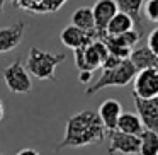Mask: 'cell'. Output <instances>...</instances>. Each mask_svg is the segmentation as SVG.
<instances>
[{"mask_svg": "<svg viewBox=\"0 0 158 155\" xmlns=\"http://www.w3.org/2000/svg\"><path fill=\"white\" fill-rule=\"evenodd\" d=\"M107 130L104 128L97 111H80L73 114L66 121L65 135L61 141L55 147V152H61L63 148H80L89 147V145H97L106 138Z\"/></svg>", "mask_w": 158, "mask_h": 155, "instance_id": "obj_1", "label": "cell"}, {"mask_svg": "<svg viewBox=\"0 0 158 155\" xmlns=\"http://www.w3.org/2000/svg\"><path fill=\"white\" fill-rule=\"evenodd\" d=\"M66 58L65 53H48L39 48H31L26 62V68L32 77L39 80H55V70Z\"/></svg>", "mask_w": 158, "mask_h": 155, "instance_id": "obj_2", "label": "cell"}, {"mask_svg": "<svg viewBox=\"0 0 158 155\" xmlns=\"http://www.w3.org/2000/svg\"><path fill=\"white\" fill-rule=\"evenodd\" d=\"M138 70L134 68V65L131 63V60H123L119 65L112 67V68H106L102 70V75L99 77L95 84H92L90 87H87L85 94L87 96H92V94H97L99 90L107 89V87H124L134 80Z\"/></svg>", "mask_w": 158, "mask_h": 155, "instance_id": "obj_3", "label": "cell"}, {"mask_svg": "<svg viewBox=\"0 0 158 155\" xmlns=\"http://www.w3.org/2000/svg\"><path fill=\"white\" fill-rule=\"evenodd\" d=\"M73 53H75V65L80 72H94L97 68H102L104 62L109 56V50L100 39H95L89 46L75 50Z\"/></svg>", "mask_w": 158, "mask_h": 155, "instance_id": "obj_4", "label": "cell"}, {"mask_svg": "<svg viewBox=\"0 0 158 155\" xmlns=\"http://www.w3.org/2000/svg\"><path fill=\"white\" fill-rule=\"evenodd\" d=\"M2 77H4V82L7 85V89L14 94H27L32 90L31 73L22 65L21 58H17L14 63H10L2 72Z\"/></svg>", "mask_w": 158, "mask_h": 155, "instance_id": "obj_5", "label": "cell"}, {"mask_svg": "<svg viewBox=\"0 0 158 155\" xmlns=\"http://www.w3.org/2000/svg\"><path fill=\"white\" fill-rule=\"evenodd\" d=\"M133 96L139 99H155L158 97V70L148 68L141 70L134 77Z\"/></svg>", "mask_w": 158, "mask_h": 155, "instance_id": "obj_6", "label": "cell"}, {"mask_svg": "<svg viewBox=\"0 0 158 155\" xmlns=\"http://www.w3.org/2000/svg\"><path fill=\"white\" fill-rule=\"evenodd\" d=\"M94 19H95V31H97V39L106 36V29L112 17L119 12L116 0H97L92 7Z\"/></svg>", "mask_w": 158, "mask_h": 155, "instance_id": "obj_7", "label": "cell"}, {"mask_svg": "<svg viewBox=\"0 0 158 155\" xmlns=\"http://www.w3.org/2000/svg\"><path fill=\"white\" fill-rule=\"evenodd\" d=\"M134 106H136L138 116H139L144 130L158 133V97H155V99L134 97Z\"/></svg>", "mask_w": 158, "mask_h": 155, "instance_id": "obj_8", "label": "cell"}, {"mask_svg": "<svg viewBox=\"0 0 158 155\" xmlns=\"http://www.w3.org/2000/svg\"><path fill=\"white\" fill-rule=\"evenodd\" d=\"M109 152L123 155H139V136L126 135L121 131H112L110 133V147Z\"/></svg>", "mask_w": 158, "mask_h": 155, "instance_id": "obj_9", "label": "cell"}, {"mask_svg": "<svg viewBox=\"0 0 158 155\" xmlns=\"http://www.w3.org/2000/svg\"><path fill=\"white\" fill-rule=\"evenodd\" d=\"M97 114H99L104 128H106L109 133H112V131L117 130L119 118H121V114H123V106H121V102L116 99H107L99 106Z\"/></svg>", "mask_w": 158, "mask_h": 155, "instance_id": "obj_10", "label": "cell"}, {"mask_svg": "<svg viewBox=\"0 0 158 155\" xmlns=\"http://www.w3.org/2000/svg\"><path fill=\"white\" fill-rule=\"evenodd\" d=\"M26 31V22L19 21L7 28H0V53H9L21 45Z\"/></svg>", "mask_w": 158, "mask_h": 155, "instance_id": "obj_11", "label": "cell"}, {"mask_svg": "<svg viewBox=\"0 0 158 155\" xmlns=\"http://www.w3.org/2000/svg\"><path fill=\"white\" fill-rule=\"evenodd\" d=\"M60 39H61V43L66 46V48L70 50H80V48H85V46H89L92 41H95V36L94 34H89V32L82 31V29L75 28L73 24L66 26L65 29L61 31V34H60Z\"/></svg>", "mask_w": 158, "mask_h": 155, "instance_id": "obj_12", "label": "cell"}, {"mask_svg": "<svg viewBox=\"0 0 158 155\" xmlns=\"http://www.w3.org/2000/svg\"><path fill=\"white\" fill-rule=\"evenodd\" d=\"M129 60H131V63L134 65V68H136L138 72L148 70V68H156L158 70V56L155 55L148 46L133 50Z\"/></svg>", "mask_w": 158, "mask_h": 155, "instance_id": "obj_13", "label": "cell"}, {"mask_svg": "<svg viewBox=\"0 0 158 155\" xmlns=\"http://www.w3.org/2000/svg\"><path fill=\"white\" fill-rule=\"evenodd\" d=\"M72 24L75 28L82 29V31L94 34L97 38V31H95V19H94V12L92 7H80L72 14Z\"/></svg>", "mask_w": 158, "mask_h": 155, "instance_id": "obj_14", "label": "cell"}, {"mask_svg": "<svg viewBox=\"0 0 158 155\" xmlns=\"http://www.w3.org/2000/svg\"><path fill=\"white\" fill-rule=\"evenodd\" d=\"M134 19L131 17V15L124 14V12H117L116 15L112 17V21L109 22V26H107L106 29V34L107 36H123L126 34V32L133 31L134 28Z\"/></svg>", "mask_w": 158, "mask_h": 155, "instance_id": "obj_15", "label": "cell"}, {"mask_svg": "<svg viewBox=\"0 0 158 155\" xmlns=\"http://www.w3.org/2000/svg\"><path fill=\"white\" fill-rule=\"evenodd\" d=\"M117 131L126 135H133V136H139L144 131V126L141 123L139 116L134 113H123L119 118V124H117Z\"/></svg>", "mask_w": 158, "mask_h": 155, "instance_id": "obj_16", "label": "cell"}, {"mask_svg": "<svg viewBox=\"0 0 158 155\" xmlns=\"http://www.w3.org/2000/svg\"><path fill=\"white\" fill-rule=\"evenodd\" d=\"M139 155H158V133L144 130L139 135Z\"/></svg>", "mask_w": 158, "mask_h": 155, "instance_id": "obj_17", "label": "cell"}, {"mask_svg": "<svg viewBox=\"0 0 158 155\" xmlns=\"http://www.w3.org/2000/svg\"><path fill=\"white\" fill-rule=\"evenodd\" d=\"M144 2L146 0H116L117 9L124 14L131 15L134 19V22H139V15L144 7Z\"/></svg>", "mask_w": 158, "mask_h": 155, "instance_id": "obj_18", "label": "cell"}, {"mask_svg": "<svg viewBox=\"0 0 158 155\" xmlns=\"http://www.w3.org/2000/svg\"><path fill=\"white\" fill-rule=\"evenodd\" d=\"M41 4L43 0H14V7L31 14H41Z\"/></svg>", "mask_w": 158, "mask_h": 155, "instance_id": "obj_19", "label": "cell"}, {"mask_svg": "<svg viewBox=\"0 0 158 155\" xmlns=\"http://www.w3.org/2000/svg\"><path fill=\"white\" fill-rule=\"evenodd\" d=\"M68 0H43L41 4V14H53L58 12Z\"/></svg>", "mask_w": 158, "mask_h": 155, "instance_id": "obj_20", "label": "cell"}, {"mask_svg": "<svg viewBox=\"0 0 158 155\" xmlns=\"http://www.w3.org/2000/svg\"><path fill=\"white\" fill-rule=\"evenodd\" d=\"M143 11H144V15H146L148 21L158 22V0H146Z\"/></svg>", "mask_w": 158, "mask_h": 155, "instance_id": "obj_21", "label": "cell"}, {"mask_svg": "<svg viewBox=\"0 0 158 155\" xmlns=\"http://www.w3.org/2000/svg\"><path fill=\"white\" fill-rule=\"evenodd\" d=\"M139 38H141V36H139V32H138V31H134V29H133V31H129V32H126V34H123V36H121V39L124 41V45H126L127 48H133V46L136 45L138 41H139Z\"/></svg>", "mask_w": 158, "mask_h": 155, "instance_id": "obj_22", "label": "cell"}, {"mask_svg": "<svg viewBox=\"0 0 158 155\" xmlns=\"http://www.w3.org/2000/svg\"><path fill=\"white\" fill-rule=\"evenodd\" d=\"M148 48L158 56V28L153 29V31L150 32V36H148Z\"/></svg>", "mask_w": 158, "mask_h": 155, "instance_id": "obj_23", "label": "cell"}, {"mask_svg": "<svg viewBox=\"0 0 158 155\" xmlns=\"http://www.w3.org/2000/svg\"><path fill=\"white\" fill-rule=\"evenodd\" d=\"M92 73L94 72H80L78 73V80L82 84H90V80H92Z\"/></svg>", "mask_w": 158, "mask_h": 155, "instance_id": "obj_24", "label": "cell"}, {"mask_svg": "<svg viewBox=\"0 0 158 155\" xmlns=\"http://www.w3.org/2000/svg\"><path fill=\"white\" fill-rule=\"evenodd\" d=\"M15 155H39V152L36 150V148H22V150H19Z\"/></svg>", "mask_w": 158, "mask_h": 155, "instance_id": "obj_25", "label": "cell"}, {"mask_svg": "<svg viewBox=\"0 0 158 155\" xmlns=\"http://www.w3.org/2000/svg\"><path fill=\"white\" fill-rule=\"evenodd\" d=\"M4 114H5V111H4V102H2V99H0V121L4 119Z\"/></svg>", "mask_w": 158, "mask_h": 155, "instance_id": "obj_26", "label": "cell"}, {"mask_svg": "<svg viewBox=\"0 0 158 155\" xmlns=\"http://www.w3.org/2000/svg\"><path fill=\"white\" fill-rule=\"evenodd\" d=\"M5 2H7V0H0V14H2V12H4V7H5Z\"/></svg>", "mask_w": 158, "mask_h": 155, "instance_id": "obj_27", "label": "cell"}, {"mask_svg": "<svg viewBox=\"0 0 158 155\" xmlns=\"http://www.w3.org/2000/svg\"><path fill=\"white\" fill-rule=\"evenodd\" d=\"M109 155H116V153H114V152H109Z\"/></svg>", "mask_w": 158, "mask_h": 155, "instance_id": "obj_28", "label": "cell"}, {"mask_svg": "<svg viewBox=\"0 0 158 155\" xmlns=\"http://www.w3.org/2000/svg\"><path fill=\"white\" fill-rule=\"evenodd\" d=\"M12 4H14V0H12Z\"/></svg>", "mask_w": 158, "mask_h": 155, "instance_id": "obj_29", "label": "cell"}, {"mask_svg": "<svg viewBox=\"0 0 158 155\" xmlns=\"http://www.w3.org/2000/svg\"><path fill=\"white\" fill-rule=\"evenodd\" d=\"M0 155H2V153H0Z\"/></svg>", "mask_w": 158, "mask_h": 155, "instance_id": "obj_30", "label": "cell"}]
</instances>
